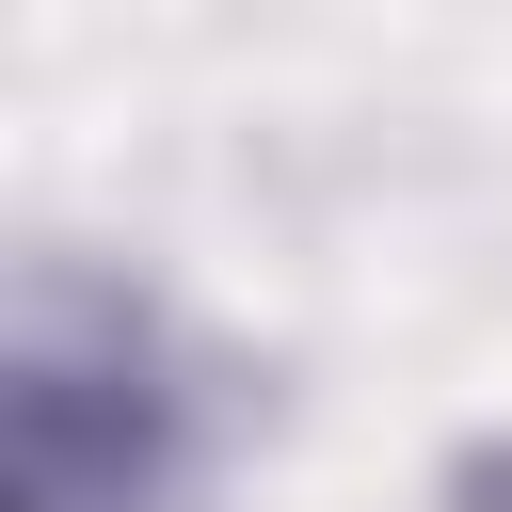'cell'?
Masks as SVG:
<instances>
[{"instance_id":"cell-1","label":"cell","mask_w":512,"mask_h":512,"mask_svg":"<svg viewBox=\"0 0 512 512\" xmlns=\"http://www.w3.org/2000/svg\"><path fill=\"white\" fill-rule=\"evenodd\" d=\"M208 384L112 272H32L0 336V512H192Z\"/></svg>"},{"instance_id":"cell-2","label":"cell","mask_w":512,"mask_h":512,"mask_svg":"<svg viewBox=\"0 0 512 512\" xmlns=\"http://www.w3.org/2000/svg\"><path fill=\"white\" fill-rule=\"evenodd\" d=\"M448 512H512V448H480V464L448 480Z\"/></svg>"}]
</instances>
